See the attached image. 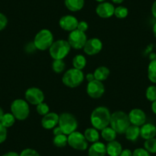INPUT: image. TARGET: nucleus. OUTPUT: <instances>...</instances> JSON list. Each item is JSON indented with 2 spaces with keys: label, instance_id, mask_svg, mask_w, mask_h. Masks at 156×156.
<instances>
[{
  "label": "nucleus",
  "instance_id": "obj_1",
  "mask_svg": "<svg viewBox=\"0 0 156 156\" xmlns=\"http://www.w3.org/2000/svg\"><path fill=\"white\" fill-rule=\"evenodd\" d=\"M111 113L106 106H98L93 110L90 115V122L93 127L97 130H102L109 126Z\"/></svg>",
  "mask_w": 156,
  "mask_h": 156
},
{
  "label": "nucleus",
  "instance_id": "obj_2",
  "mask_svg": "<svg viewBox=\"0 0 156 156\" xmlns=\"http://www.w3.org/2000/svg\"><path fill=\"white\" fill-rule=\"evenodd\" d=\"M110 127H112L117 134H125L130 123L128 114L123 111H116L111 114Z\"/></svg>",
  "mask_w": 156,
  "mask_h": 156
},
{
  "label": "nucleus",
  "instance_id": "obj_3",
  "mask_svg": "<svg viewBox=\"0 0 156 156\" xmlns=\"http://www.w3.org/2000/svg\"><path fill=\"white\" fill-rule=\"evenodd\" d=\"M84 80L83 71L76 68H70L64 73L62 82L69 88H76L80 86Z\"/></svg>",
  "mask_w": 156,
  "mask_h": 156
},
{
  "label": "nucleus",
  "instance_id": "obj_4",
  "mask_svg": "<svg viewBox=\"0 0 156 156\" xmlns=\"http://www.w3.org/2000/svg\"><path fill=\"white\" fill-rule=\"evenodd\" d=\"M70 49L68 41L60 39L54 41L49 48V54L54 60H63L69 55Z\"/></svg>",
  "mask_w": 156,
  "mask_h": 156
},
{
  "label": "nucleus",
  "instance_id": "obj_5",
  "mask_svg": "<svg viewBox=\"0 0 156 156\" xmlns=\"http://www.w3.org/2000/svg\"><path fill=\"white\" fill-rule=\"evenodd\" d=\"M54 35L48 29H41L36 34L34 38V44L39 51L49 50L54 42Z\"/></svg>",
  "mask_w": 156,
  "mask_h": 156
},
{
  "label": "nucleus",
  "instance_id": "obj_6",
  "mask_svg": "<svg viewBox=\"0 0 156 156\" xmlns=\"http://www.w3.org/2000/svg\"><path fill=\"white\" fill-rule=\"evenodd\" d=\"M58 126L62 129L64 134L68 136L76 131L78 127V122L73 114L63 112L59 115Z\"/></svg>",
  "mask_w": 156,
  "mask_h": 156
},
{
  "label": "nucleus",
  "instance_id": "obj_7",
  "mask_svg": "<svg viewBox=\"0 0 156 156\" xmlns=\"http://www.w3.org/2000/svg\"><path fill=\"white\" fill-rule=\"evenodd\" d=\"M11 112L18 120H25L30 114L29 104L22 99L15 100L11 104Z\"/></svg>",
  "mask_w": 156,
  "mask_h": 156
},
{
  "label": "nucleus",
  "instance_id": "obj_8",
  "mask_svg": "<svg viewBox=\"0 0 156 156\" xmlns=\"http://www.w3.org/2000/svg\"><path fill=\"white\" fill-rule=\"evenodd\" d=\"M67 144L72 148L79 151H84L88 148V142L85 139L84 135L77 131L67 136Z\"/></svg>",
  "mask_w": 156,
  "mask_h": 156
},
{
  "label": "nucleus",
  "instance_id": "obj_9",
  "mask_svg": "<svg viewBox=\"0 0 156 156\" xmlns=\"http://www.w3.org/2000/svg\"><path fill=\"white\" fill-rule=\"evenodd\" d=\"M87 41V37L85 32L80 31L77 29L70 32L68 39H67V41L71 48L75 49V50H80V49L83 48Z\"/></svg>",
  "mask_w": 156,
  "mask_h": 156
},
{
  "label": "nucleus",
  "instance_id": "obj_10",
  "mask_svg": "<svg viewBox=\"0 0 156 156\" xmlns=\"http://www.w3.org/2000/svg\"><path fill=\"white\" fill-rule=\"evenodd\" d=\"M26 101L29 104L37 106L39 103H43L44 100V94L41 89L37 87H30L25 93Z\"/></svg>",
  "mask_w": 156,
  "mask_h": 156
},
{
  "label": "nucleus",
  "instance_id": "obj_11",
  "mask_svg": "<svg viewBox=\"0 0 156 156\" xmlns=\"http://www.w3.org/2000/svg\"><path fill=\"white\" fill-rule=\"evenodd\" d=\"M87 93L88 96L93 99H100L105 93V87L101 81L94 80L88 82L87 86Z\"/></svg>",
  "mask_w": 156,
  "mask_h": 156
},
{
  "label": "nucleus",
  "instance_id": "obj_12",
  "mask_svg": "<svg viewBox=\"0 0 156 156\" xmlns=\"http://www.w3.org/2000/svg\"><path fill=\"white\" fill-rule=\"evenodd\" d=\"M83 49L86 55L94 56L101 51L103 49V43L99 38L93 37L87 41Z\"/></svg>",
  "mask_w": 156,
  "mask_h": 156
},
{
  "label": "nucleus",
  "instance_id": "obj_13",
  "mask_svg": "<svg viewBox=\"0 0 156 156\" xmlns=\"http://www.w3.org/2000/svg\"><path fill=\"white\" fill-rule=\"evenodd\" d=\"M130 123L132 125L142 126L146 122V115L142 109L139 108L133 109L128 114Z\"/></svg>",
  "mask_w": 156,
  "mask_h": 156
},
{
  "label": "nucleus",
  "instance_id": "obj_14",
  "mask_svg": "<svg viewBox=\"0 0 156 156\" xmlns=\"http://www.w3.org/2000/svg\"><path fill=\"white\" fill-rule=\"evenodd\" d=\"M78 22H79L76 17L71 15H67L60 19L59 25L64 31L71 32L76 29Z\"/></svg>",
  "mask_w": 156,
  "mask_h": 156
},
{
  "label": "nucleus",
  "instance_id": "obj_15",
  "mask_svg": "<svg viewBox=\"0 0 156 156\" xmlns=\"http://www.w3.org/2000/svg\"><path fill=\"white\" fill-rule=\"evenodd\" d=\"M115 7L110 2H103L99 4L96 8V13L102 19H109L114 16Z\"/></svg>",
  "mask_w": 156,
  "mask_h": 156
},
{
  "label": "nucleus",
  "instance_id": "obj_16",
  "mask_svg": "<svg viewBox=\"0 0 156 156\" xmlns=\"http://www.w3.org/2000/svg\"><path fill=\"white\" fill-rule=\"evenodd\" d=\"M59 115L56 112H50L44 115L41 119V126L45 129H53L58 125Z\"/></svg>",
  "mask_w": 156,
  "mask_h": 156
},
{
  "label": "nucleus",
  "instance_id": "obj_17",
  "mask_svg": "<svg viewBox=\"0 0 156 156\" xmlns=\"http://www.w3.org/2000/svg\"><path fill=\"white\" fill-rule=\"evenodd\" d=\"M106 145L100 142L93 143L88 149V156H106Z\"/></svg>",
  "mask_w": 156,
  "mask_h": 156
},
{
  "label": "nucleus",
  "instance_id": "obj_18",
  "mask_svg": "<svg viewBox=\"0 0 156 156\" xmlns=\"http://www.w3.org/2000/svg\"><path fill=\"white\" fill-rule=\"evenodd\" d=\"M156 136V126L154 124L145 123L140 128V136L145 140L152 139Z\"/></svg>",
  "mask_w": 156,
  "mask_h": 156
},
{
  "label": "nucleus",
  "instance_id": "obj_19",
  "mask_svg": "<svg viewBox=\"0 0 156 156\" xmlns=\"http://www.w3.org/2000/svg\"><path fill=\"white\" fill-rule=\"evenodd\" d=\"M106 147V154L109 156H119L122 151V145L115 140L108 142Z\"/></svg>",
  "mask_w": 156,
  "mask_h": 156
},
{
  "label": "nucleus",
  "instance_id": "obj_20",
  "mask_svg": "<svg viewBox=\"0 0 156 156\" xmlns=\"http://www.w3.org/2000/svg\"><path fill=\"white\" fill-rule=\"evenodd\" d=\"M84 0H64L66 8L73 12L80 11L84 6Z\"/></svg>",
  "mask_w": 156,
  "mask_h": 156
},
{
  "label": "nucleus",
  "instance_id": "obj_21",
  "mask_svg": "<svg viewBox=\"0 0 156 156\" xmlns=\"http://www.w3.org/2000/svg\"><path fill=\"white\" fill-rule=\"evenodd\" d=\"M125 136L127 140L130 142H136L140 136V127L137 126L130 125L125 133Z\"/></svg>",
  "mask_w": 156,
  "mask_h": 156
},
{
  "label": "nucleus",
  "instance_id": "obj_22",
  "mask_svg": "<svg viewBox=\"0 0 156 156\" xmlns=\"http://www.w3.org/2000/svg\"><path fill=\"white\" fill-rule=\"evenodd\" d=\"M109 73H110V70L107 67H105V66H100L97 67L94 72L95 80L101 82L104 81L109 77Z\"/></svg>",
  "mask_w": 156,
  "mask_h": 156
},
{
  "label": "nucleus",
  "instance_id": "obj_23",
  "mask_svg": "<svg viewBox=\"0 0 156 156\" xmlns=\"http://www.w3.org/2000/svg\"><path fill=\"white\" fill-rule=\"evenodd\" d=\"M83 135H84V137L87 141L88 142H91V143L98 142L100 139V133H99L98 130L94 127L86 129Z\"/></svg>",
  "mask_w": 156,
  "mask_h": 156
},
{
  "label": "nucleus",
  "instance_id": "obj_24",
  "mask_svg": "<svg viewBox=\"0 0 156 156\" xmlns=\"http://www.w3.org/2000/svg\"><path fill=\"white\" fill-rule=\"evenodd\" d=\"M117 133L112 127H106L101 130V136L106 142H112L114 141L116 138Z\"/></svg>",
  "mask_w": 156,
  "mask_h": 156
},
{
  "label": "nucleus",
  "instance_id": "obj_25",
  "mask_svg": "<svg viewBox=\"0 0 156 156\" xmlns=\"http://www.w3.org/2000/svg\"><path fill=\"white\" fill-rule=\"evenodd\" d=\"M72 64L74 68L82 70L87 65L86 58L82 55H76L72 60Z\"/></svg>",
  "mask_w": 156,
  "mask_h": 156
},
{
  "label": "nucleus",
  "instance_id": "obj_26",
  "mask_svg": "<svg viewBox=\"0 0 156 156\" xmlns=\"http://www.w3.org/2000/svg\"><path fill=\"white\" fill-rule=\"evenodd\" d=\"M16 118H15L14 115H12V112H7V113H4L3 116L2 118V120H1V123L5 127V128H9L12 127L16 122Z\"/></svg>",
  "mask_w": 156,
  "mask_h": 156
},
{
  "label": "nucleus",
  "instance_id": "obj_27",
  "mask_svg": "<svg viewBox=\"0 0 156 156\" xmlns=\"http://www.w3.org/2000/svg\"><path fill=\"white\" fill-rule=\"evenodd\" d=\"M148 78L153 83H156V60H152L148 67Z\"/></svg>",
  "mask_w": 156,
  "mask_h": 156
},
{
  "label": "nucleus",
  "instance_id": "obj_28",
  "mask_svg": "<svg viewBox=\"0 0 156 156\" xmlns=\"http://www.w3.org/2000/svg\"><path fill=\"white\" fill-rule=\"evenodd\" d=\"M53 144L58 148H64L67 145V136L65 134L55 136L53 139Z\"/></svg>",
  "mask_w": 156,
  "mask_h": 156
},
{
  "label": "nucleus",
  "instance_id": "obj_29",
  "mask_svg": "<svg viewBox=\"0 0 156 156\" xmlns=\"http://www.w3.org/2000/svg\"><path fill=\"white\" fill-rule=\"evenodd\" d=\"M51 67L55 73H61L65 70L66 64L63 60H54Z\"/></svg>",
  "mask_w": 156,
  "mask_h": 156
},
{
  "label": "nucleus",
  "instance_id": "obj_30",
  "mask_svg": "<svg viewBox=\"0 0 156 156\" xmlns=\"http://www.w3.org/2000/svg\"><path fill=\"white\" fill-rule=\"evenodd\" d=\"M144 148L147 150L150 154H156V139H147L144 142Z\"/></svg>",
  "mask_w": 156,
  "mask_h": 156
},
{
  "label": "nucleus",
  "instance_id": "obj_31",
  "mask_svg": "<svg viewBox=\"0 0 156 156\" xmlns=\"http://www.w3.org/2000/svg\"><path fill=\"white\" fill-rule=\"evenodd\" d=\"M129 10L128 9L124 6H118L115 8V12H114V16L119 19H123L128 16Z\"/></svg>",
  "mask_w": 156,
  "mask_h": 156
},
{
  "label": "nucleus",
  "instance_id": "obj_32",
  "mask_svg": "<svg viewBox=\"0 0 156 156\" xmlns=\"http://www.w3.org/2000/svg\"><path fill=\"white\" fill-rule=\"evenodd\" d=\"M145 97L150 102H154L156 100V86L151 85L148 87L145 91Z\"/></svg>",
  "mask_w": 156,
  "mask_h": 156
},
{
  "label": "nucleus",
  "instance_id": "obj_33",
  "mask_svg": "<svg viewBox=\"0 0 156 156\" xmlns=\"http://www.w3.org/2000/svg\"><path fill=\"white\" fill-rule=\"evenodd\" d=\"M36 110H37V112L40 115H45L46 114H48L49 112V106L45 103H39L38 105L36 106Z\"/></svg>",
  "mask_w": 156,
  "mask_h": 156
},
{
  "label": "nucleus",
  "instance_id": "obj_34",
  "mask_svg": "<svg viewBox=\"0 0 156 156\" xmlns=\"http://www.w3.org/2000/svg\"><path fill=\"white\" fill-rule=\"evenodd\" d=\"M19 156H41L36 150L32 148H25L19 154Z\"/></svg>",
  "mask_w": 156,
  "mask_h": 156
},
{
  "label": "nucleus",
  "instance_id": "obj_35",
  "mask_svg": "<svg viewBox=\"0 0 156 156\" xmlns=\"http://www.w3.org/2000/svg\"><path fill=\"white\" fill-rule=\"evenodd\" d=\"M133 156H151V154L144 148H138L133 152Z\"/></svg>",
  "mask_w": 156,
  "mask_h": 156
},
{
  "label": "nucleus",
  "instance_id": "obj_36",
  "mask_svg": "<svg viewBox=\"0 0 156 156\" xmlns=\"http://www.w3.org/2000/svg\"><path fill=\"white\" fill-rule=\"evenodd\" d=\"M7 138V128L0 122V144L5 142Z\"/></svg>",
  "mask_w": 156,
  "mask_h": 156
},
{
  "label": "nucleus",
  "instance_id": "obj_37",
  "mask_svg": "<svg viewBox=\"0 0 156 156\" xmlns=\"http://www.w3.org/2000/svg\"><path fill=\"white\" fill-rule=\"evenodd\" d=\"M8 25V19L4 14L0 12V31L5 29Z\"/></svg>",
  "mask_w": 156,
  "mask_h": 156
},
{
  "label": "nucleus",
  "instance_id": "obj_38",
  "mask_svg": "<svg viewBox=\"0 0 156 156\" xmlns=\"http://www.w3.org/2000/svg\"><path fill=\"white\" fill-rule=\"evenodd\" d=\"M88 27L89 26H88L87 22H85V21H80V22H78L76 29L80 31H83V32H86L88 29Z\"/></svg>",
  "mask_w": 156,
  "mask_h": 156
},
{
  "label": "nucleus",
  "instance_id": "obj_39",
  "mask_svg": "<svg viewBox=\"0 0 156 156\" xmlns=\"http://www.w3.org/2000/svg\"><path fill=\"white\" fill-rule=\"evenodd\" d=\"M25 50H26V51L28 52V53H32V52H34V51L36 50V48L35 46H34V42L28 43V44L25 46Z\"/></svg>",
  "mask_w": 156,
  "mask_h": 156
},
{
  "label": "nucleus",
  "instance_id": "obj_40",
  "mask_svg": "<svg viewBox=\"0 0 156 156\" xmlns=\"http://www.w3.org/2000/svg\"><path fill=\"white\" fill-rule=\"evenodd\" d=\"M119 156H133V151L130 149H122V152L119 154Z\"/></svg>",
  "mask_w": 156,
  "mask_h": 156
},
{
  "label": "nucleus",
  "instance_id": "obj_41",
  "mask_svg": "<svg viewBox=\"0 0 156 156\" xmlns=\"http://www.w3.org/2000/svg\"><path fill=\"white\" fill-rule=\"evenodd\" d=\"M53 134L55 135V136H58V135L64 134V133H63L62 129L58 126L55 127V128L53 129Z\"/></svg>",
  "mask_w": 156,
  "mask_h": 156
},
{
  "label": "nucleus",
  "instance_id": "obj_42",
  "mask_svg": "<svg viewBox=\"0 0 156 156\" xmlns=\"http://www.w3.org/2000/svg\"><path fill=\"white\" fill-rule=\"evenodd\" d=\"M85 78H86V80H87L88 82H91L93 81V80H95V77H94V73H87V74L86 75V76H85Z\"/></svg>",
  "mask_w": 156,
  "mask_h": 156
},
{
  "label": "nucleus",
  "instance_id": "obj_43",
  "mask_svg": "<svg viewBox=\"0 0 156 156\" xmlns=\"http://www.w3.org/2000/svg\"><path fill=\"white\" fill-rule=\"evenodd\" d=\"M151 14H152L153 17L156 19V0L151 5Z\"/></svg>",
  "mask_w": 156,
  "mask_h": 156
},
{
  "label": "nucleus",
  "instance_id": "obj_44",
  "mask_svg": "<svg viewBox=\"0 0 156 156\" xmlns=\"http://www.w3.org/2000/svg\"><path fill=\"white\" fill-rule=\"evenodd\" d=\"M2 156H19V154H18L16 151H9V152L2 154Z\"/></svg>",
  "mask_w": 156,
  "mask_h": 156
},
{
  "label": "nucleus",
  "instance_id": "obj_45",
  "mask_svg": "<svg viewBox=\"0 0 156 156\" xmlns=\"http://www.w3.org/2000/svg\"><path fill=\"white\" fill-rule=\"evenodd\" d=\"M151 108V110H152V112L156 115V100L155 101L152 102Z\"/></svg>",
  "mask_w": 156,
  "mask_h": 156
},
{
  "label": "nucleus",
  "instance_id": "obj_46",
  "mask_svg": "<svg viewBox=\"0 0 156 156\" xmlns=\"http://www.w3.org/2000/svg\"><path fill=\"white\" fill-rule=\"evenodd\" d=\"M111 1L115 4H121L122 2H123L124 0H111Z\"/></svg>",
  "mask_w": 156,
  "mask_h": 156
},
{
  "label": "nucleus",
  "instance_id": "obj_47",
  "mask_svg": "<svg viewBox=\"0 0 156 156\" xmlns=\"http://www.w3.org/2000/svg\"><path fill=\"white\" fill-rule=\"evenodd\" d=\"M152 31H153V34H154V37H155V38H156V22L154 24V25H153Z\"/></svg>",
  "mask_w": 156,
  "mask_h": 156
},
{
  "label": "nucleus",
  "instance_id": "obj_48",
  "mask_svg": "<svg viewBox=\"0 0 156 156\" xmlns=\"http://www.w3.org/2000/svg\"><path fill=\"white\" fill-rule=\"evenodd\" d=\"M3 115H4L3 110H2V108L0 107V122H1V120H2V116H3Z\"/></svg>",
  "mask_w": 156,
  "mask_h": 156
},
{
  "label": "nucleus",
  "instance_id": "obj_49",
  "mask_svg": "<svg viewBox=\"0 0 156 156\" xmlns=\"http://www.w3.org/2000/svg\"><path fill=\"white\" fill-rule=\"evenodd\" d=\"M95 1H97V2H100V3H101V2H105V1H106V0H95Z\"/></svg>",
  "mask_w": 156,
  "mask_h": 156
},
{
  "label": "nucleus",
  "instance_id": "obj_50",
  "mask_svg": "<svg viewBox=\"0 0 156 156\" xmlns=\"http://www.w3.org/2000/svg\"><path fill=\"white\" fill-rule=\"evenodd\" d=\"M155 126H156V125H155Z\"/></svg>",
  "mask_w": 156,
  "mask_h": 156
}]
</instances>
